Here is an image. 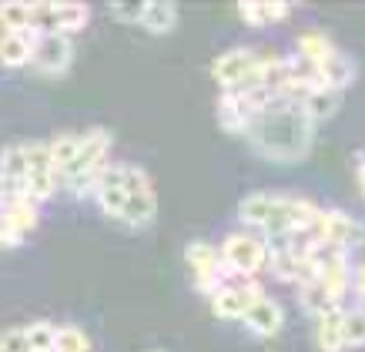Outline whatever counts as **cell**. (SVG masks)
Wrapping results in <instances>:
<instances>
[{"instance_id": "obj_24", "label": "cell", "mask_w": 365, "mask_h": 352, "mask_svg": "<svg viewBox=\"0 0 365 352\" xmlns=\"http://www.w3.org/2000/svg\"><path fill=\"white\" fill-rule=\"evenodd\" d=\"M78 144H81V134H57L54 141L47 144V151H51V165H54L57 171V181H61V175H64V168L74 161V154H78Z\"/></svg>"}, {"instance_id": "obj_19", "label": "cell", "mask_w": 365, "mask_h": 352, "mask_svg": "<svg viewBox=\"0 0 365 352\" xmlns=\"http://www.w3.org/2000/svg\"><path fill=\"white\" fill-rule=\"evenodd\" d=\"M138 24H141L148 34H168V31H175V24H178V7H175V4H168V0L144 4L141 14H138Z\"/></svg>"}, {"instance_id": "obj_1", "label": "cell", "mask_w": 365, "mask_h": 352, "mask_svg": "<svg viewBox=\"0 0 365 352\" xmlns=\"http://www.w3.org/2000/svg\"><path fill=\"white\" fill-rule=\"evenodd\" d=\"M248 141L255 144V151L265 154L268 161H278V165H295L302 161L312 148V134H315V124L305 114L302 104L295 101H272L252 124H248Z\"/></svg>"}, {"instance_id": "obj_9", "label": "cell", "mask_w": 365, "mask_h": 352, "mask_svg": "<svg viewBox=\"0 0 365 352\" xmlns=\"http://www.w3.org/2000/svg\"><path fill=\"white\" fill-rule=\"evenodd\" d=\"M24 154H27V198L31 201H44L54 195L57 171L51 165V151H47L44 141H27L24 144Z\"/></svg>"}, {"instance_id": "obj_11", "label": "cell", "mask_w": 365, "mask_h": 352, "mask_svg": "<svg viewBox=\"0 0 365 352\" xmlns=\"http://www.w3.org/2000/svg\"><path fill=\"white\" fill-rule=\"evenodd\" d=\"M31 61L41 74H64L71 61H74V44L64 34H37Z\"/></svg>"}, {"instance_id": "obj_13", "label": "cell", "mask_w": 365, "mask_h": 352, "mask_svg": "<svg viewBox=\"0 0 365 352\" xmlns=\"http://www.w3.org/2000/svg\"><path fill=\"white\" fill-rule=\"evenodd\" d=\"M0 188L7 198H27V154L24 144H7L0 151Z\"/></svg>"}, {"instance_id": "obj_17", "label": "cell", "mask_w": 365, "mask_h": 352, "mask_svg": "<svg viewBox=\"0 0 365 352\" xmlns=\"http://www.w3.org/2000/svg\"><path fill=\"white\" fill-rule=\"evenodd\" d=\"M245 326H248V332L252 336H275L278 329H282V308H278V302H272V298H258L248 312H245Z\"/></svg>"}, {"instance_id": "obj_25", "label": "cell", "mask_w": 365, "mask_h": 352, "mask_svg": "<svg viewBox=\"0 0 365 352\" xmlns=\"http://www.w3.org/2000/svg\"><path fill=\"white\" fill-rule=\"evenodd\" d=\"M24 336H27V349L31 352H54L57 326L54 322H47V319H37L24 329Z\"/></svg>"}, {"instance_id": "obj_32", "label": "cell", "mask_w": 365, "mask_h": 352, "mask_svg": "<svg viewBox=\"0 0 365 352\" xmlns=\"http://www.w3.org/2000/svg\"><path fill=\"white\" fill-rule=\"evenodd\" d=\"M359 181H362V191H365V161H362V168H359Z\"/></svg>"}, {"instance_id": "obj_27", "label": "cell", "mask_w": 365, "mask_h": 352, "mask_svg": "<svg viewBox=\"0 0 365 352\" xmlns=\"http://www.w3.org/2000/svg\"><path fill=\"white\" fill-rule=\"evenodd\" d=\"M54 352H91V339L78 326H61L54 336Z\"/></svg>"}, {"instance_id": "obj_28", "label": "cell", "mask_w": 365, "mask_h": 352, "mask_svg": "<svg viewBox=\"0 0 365 352\" xmlns=\"http://www.w3.org/2000/svg\"><path fill=\"white\" fill-rule=\"evenodd\" d=\"M342 342L345 346H365V312L362 308L342 312Z\"/></svg>"}, {"instance_id": "obj_23", "label": "cell", "mask_w": 365, "mask_h": 352, "mask_svg": "<svg viewBox=\"0 0 365 352\" xmlns=\"http://www.w3.org/2000/svg\"><path fill=\"white\" fill-rule=\"evenodd\" d=\"M299 51H302L299 54L302 61H309L312 67H319L322 61H325V57H332L339 47H335L322 31H309V34H302L299 37Z\"/></svg>"}, {"instance_id": "obj_31", "label": "cell", "mask_w": 365, "mask_h": 352, "mask_svg": "<svg viewBox=\"0 0 365 352\" xmlns=\"http://www.w3.org/2000/svg\"><path fill=\"white\" fill-rule=\"evenodd\" d=\"M111 14L118 17V21H134V24H138V14H141V7H111Z\"/></svg>"}, {"instance_id": "obj_8", "label": "cell", "mask_w": 365, "mask_h": 352, "mask_svg": "<svg viewBox=\"0 0 365 352\" xmlns=\"http://www.w3.org/2000/svg\"><path fill=\"white\" fill-rule=\"evenodd\" d=\"M185 262H188V268L195 272V286H198L205 296H215V292L232 278V272H228L222 262V255L205 242H191L188 248H185Z\"/></svg>"}, {"instance_id": "obj_10", "label": "cell", "mask_w": 365, "mask_h": 352, "mask_svg": "<svg viewBox=\"0 0 365 352\" xmlns=\"http://www.w3.org/2000/svg\"><path fill=\"white\" fill-rule=\"evenodd\" d=\"M34 225H37V201L7 198L0 208V245H21Z\"/></svg>"}, {"instance_id": "obj_14", "label": "cell", "mask_w": 365, "mask_h": 352, "mask_svg": "<svg viewBox=\"0 0 365 352\" xmlns=\"http://www.w3.org/2000/svg\"><path fill=\"white\" fill-rule=\"evenodd\" d=\"M94 195H98V205H101V211H104L108 218H118V221H121L124 201H128V195H124L121 165H108L104 171H101L98 185H94Z\"/></svg>"}, {"instance_id": "obj_15", "label": "cell", "mask_w": 365, "mask_h": 352, "mask_svg": "<svg viewBox=\"0 0 365 352\" xmlns=\"http://www.w3.org/2000/svg\"><path fill=\"white\" fill-rule=\"evenodd\" d=\"M315 74H319L322 88L339 91V94H342V91L355 81V61L349 54H342V51H335L332 57H325V61L315 67Z\"/></svg>"}, {"instance_id": "obj_18", "label": "cell", "mask_w": 365, "mask_h": 352, "mask_svg": "<svg viewBox=\"0 0 365 352\" xmlns=\"http://www.w3.org/2000/svg\"><path fill=\"white\" fill-rule=\"evenodd\" d=\"M158 215V198H155V188H141V191H128V201H124V215L121 221L131 225V228H144L151 225Z\"/></svg>"}, {"instance_id": "obj_2", "label": "cell", "mask_w": 365, "mask_h": 352, "mask_svg": "<svg viewBox=\"0 0 365 352\" xmlns=\"http://www.w3.org/2000/svg\"><path fill=\"white\" fill-rule=\"evenodd\" d=\"M238 218L245 225H255L262 228L272 238H292V235H302L309 231L319 218V208L305 198H282V195H268V191H258V195H245L242 205H238Z\"/></svg>"}, {"instance_id": "obj_21", "label": "cell", "mask_w": 365, "mask_h": 352, "mask_svg": "<svg viewBox=\"0 0 365 352\" xmlns=\"http://www.w3.org/2000/svg\"><path fill=\"white\" fill-rule=\"evenodd\" d=\"M302 108H305V114L312 118V124H319L342 108V94H339V91H329V88H319L302 101Z\"/></svg>"}, {"instance_id": "obj_22", "label": "cell", "mask_w": 365, "mask_h": 352, "mask_svg": "<svg viewBox=\"0 0 365 352\" xmlns=\"http://www.w3.org/2000/svg\"><path fill=\"white\" fill-rule=\"evenodd\" d=\"M319 346L322 352H342V308H332V312H322L319 316Z\"/></svg>"}, {"instance_id": "obj_6", "label": "cell", "mask_w": 365, "mask_h": 352, "mask_svg": "<svg viewBox=\"0 0 365 352\" xmlns=\"http://www.w3.org/2000/svg\"><path fill=\"white\" fill-rule=\"evenodd\" d=\"M312 235H315V242L319 245H329V248L349 252L352 245L362 242L365 228L352 218V215L335 211V208H325V211H319V218H315V225H312Z\"/></svg>"}, {"instance_id": "obj_7", "label": "cell", "mask_w": 365, "mask_h": 352, "mask_svg": "<svg viewBox=\"0 0 365 352\" xmlns=\"http://www.w3.org/2000/svg\"><path fill=\"white\" fill-rule=\"evenodd\" d=\"M262 57L265 54H258V51H252V47H232V51H225V54L215 57L211 74H215V81H218L225 91L245 88V84L255 77V71H258V64H262Z\"/></svg>"}, {"instance_id": "obj_30", "label": "cell", "mask_w": 365, "mask_h": 352, "mask_svg": "<svg viewBox=\"0 0 365 352\" xmlns=\"http://www.w3.org/2000/svg\"><path fill=\"white\" fill-rule=\"evenodd\" d=\"M352 292L359 296V308L365 312V265H355L352 268Z\"/></svg>"}, {"instance_id": "obj_29", "label": "cell", "mask_w": 365, "mask_h": 352, "mask_svg": "<svg viewBox=\"0 0 365 352\" xmlns=\"http://www.w3.org/2000/svg\"><path fill=\"white\" fill-rule=\"evenodd\" d=\"M0 352H31L24 329H4L0 332Z\"/></svg>"}, {"instance_id": "obj_20", "label": "cell", "mask_w": 365, "mask_h": 352, "mask_svg": "<svg viewBox=\"0 0 365 352\" xmlns=\"http://www.w3.org/2000/svg\"><path fill=\"white\" fill-rule=\"evenodd\" d=\"M288 4H238V17L248 27H272V24L285 21L288 17Z\"/></svg>"}, {"instance_id": "obj_16", "label": "cell", "mask_w": 365, "mask_h": 352, "mask_svg": "<svg viewBox=\"0 0 365 352\" xmlns=\"http://www.w3.org/2000/svg\"><path fill=\"white\" fill-rule=\"evenodd\" d=\"M34 44H37V34L34 31H4V37H0V64L7 67L31 64Z\"/></svg>"}, {"instance_id": "obj_3", "label": "cell", "mask_w": 365, "mask_h": 352, "mask_svg": "<svg viewBox=\"0 0 365 352\" xmlns=\"http://www.w3.org/2000/svg\"><path fill=\"white\" fill-rule=\"evenodd\" d=\"M108 151H111V131H108V128H91V131H84L74 161H71V165L64 168V175H61V185L74 188L78 195L91 191V188L98 185L101 171L108 168Z\"/></svg>"}, {"instance_id": "obj_4", "label": "cell", "mask_w": 365, "mask_h": 352, "mask_svg": "<svg viewBox=\"0 0 365 352\" xmlns=\"http://www.w3.org/2000/svg\"><path fill=\"white\" fill-rule=\"evenodd\" d=\"M91 21L88 4H31V31L34 34H74L84 31Z\"/></svg>"}, {"instance_id": "obj_26", "label": "cell", "mask_w": 365, "mask_h": 352, "mask_svg": "<svg viewBox=\"0 0 365 352\" xmlns=\"http://www.w3.org/2000/svg\"><path fill=\"white\" fill-rule=\"evenodd\" d=\"M0 27H7V31H31V4H17V0L0 4Z\"/></svg>"}, {"instance_id": "obj_5", "label": "cell", "mask_w": 365, "mask_h": 352, "mask_svg": "<svg viewBox=\"0 0 365 352\" xmlns=\"http://www.w3.org/2000/svg\"><path fill=\"white\" fill-rule=\"evenodd\" d=\"M218 255H222L225 268L235 272V276H255L258 268L268 265V245L258 235H245V231L228 235Z\"/></svg>"}, {"instance_id": "obj_12", "label": "cell", "mask_w": 365, "mask_h": 352, "mask_svg": "<svg viewBox=\"0 0 365 352\" xmlns=\"http://www.w3.org/2000/svg\"><path fill=\"white\" fill-rule=\"evenodd\" d=\"M262 298V288L252 286V282H225L215 296H211V308L218 319H245V312Z\"/></svg>"}]
</instances>
